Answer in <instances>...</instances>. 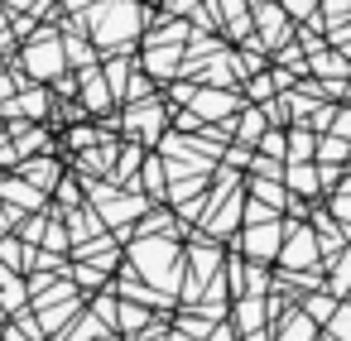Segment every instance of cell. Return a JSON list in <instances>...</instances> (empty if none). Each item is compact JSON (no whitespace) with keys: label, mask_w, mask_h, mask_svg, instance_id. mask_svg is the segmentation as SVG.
Segmentation results:
<instances>
[{"label":"cell","mask_w":351,"mask_h":341,"mask_svg":"<svg viewBox=\"0 0 351 341\" xmlns=\"http://www.w3.org/2000/svg\"><path fill=\"white\" fill-rule=\"evenodd\" d=\"M289 178H293V183H289L293 192H317V188H322V183H317V168H298V164H293Z\"/></svg>","instance_id":"52a82bcc"},{"label":"cell","mask_w":351,"mask_h":341,"mask_svg":"<svg viewBox=\"0 0 351 341\" xmlns=\"http://www.w3.org/2000/svg\"><path fill=\"white\" fill-rule=\"evenodd\" d=\"M169 341H197V336H169Z\"/></svg>","instance_id":"4fadbf2b"},{"label":"cell","mask_w":351,"mask_h":341,"mask_svg":"<svg viewBox=\"0 0 351 341\" xmlns=\"http://www.w3.org/2000/svg\"><path fill=\"white\" fill-rule=\"evenodd\" d=\"M260 322H265V303L260 298H241L236 303V327L250 336V331H260Z\"/></svg>","instance_id":"3957f363"},{"label":"cell","mask_w":351,"mask_h":341,"mask_svg":"<svg viewBox=\"0 0 351 341\" xmlns=\"http://www.w3.org/2000/svg\"><path fill=\"white\" fill-rule=\"evenodd\" d=\"M327 322H332V341H351V303H337Z\"/></svg>","instance_id":"8992f818"},{"label":"cell","mask_w":351,"mask_h":341,"mask_svg":"<svg viewBox=\"0 0 351 341\" xmlns=\"http://www.w3.org/2000/svg\"><path fill=\"white\" fill-rule=\"evenodd\" d=\"M241 135H245V149H250V140H255V135H265V121H260L255 111H245V121H241Z\"/></svg>","instance_id":"9c48e42d"},{"label":"cell","mask_w":351,"mask_h":341,"mask_svg":"<svg viewBox=\"0 0 351 341\" xmlns=\"http://www.w3.org/2000/svg\"><path fill=\"white\" fill-rule=\"evenodd\" d=\"M322 159H327V164H337V159H351L346 140H337V135H332V140H322V149H317V164H322Z\"/></svg>","instance_id":"ba28073f"},{"label":"cell","mask_w":351,"mask_h":341,"mask_svg":"<svg viewBox=\"0 0 351 341\" xmlns=\"http://www.w3.org/2000/svg\"><path fill=\"white\" fill-rule=\"evenodd\" d=\"M303 312H308L313 322H327V317L337 312V298H327V293H313V298L303 303Z\"/></svg>","instance_id":"5b68a950"},{"label":"cell","mask_w":351,"mask_h":341,"mask_svg":"<svg viewBox=\"0 0 351 341\" xmlns=\"http://www.w3.org/2000/svg\"><path fill=\"white\" fill-rule=\"evenodd\" d=\"M274 341H313V317H308V312H293V317L279 327Z\"/></svg>","instance_id":"277c9868"},{"label":"cell","mask_w":351,"mask_h":341,"mask_svg":"<svg viewBox=\"0 0 351 341\" xmlns=\"http://www.w3.org/2000/svg\"><path fill=\"white\" fill-rule=\"evenodd\" d=\"M317 255L322 250L308 226H284V269H313V264H322Z\"/></svg>","instance_id":"6da1fadb"},{"label":"cell","mask_w":351,"mask_h":341,"mask_svg":"<svg viewBox=\"0 0 351 341\" xmlns=\"http://www.w3.org/2000/svg\"><path fill=\"white\" fill-rule=\"evenodd\" d=\"M279 236H284V221H260V226H245L241 245H245L255 260H274V250H279Z\"/></svg>","instance_id":"7a4b0ae2"},{"label":"cell","mask_w":351,"mask_h":341,"mask_svg":"<svg viewBox=\"0 0 351 341\" xmlns=\"http://www.w3.org/2000/svg\"><path fill=\"white\" fill-rule=\"evenodd\" d=\"M284 5H289V10H298V15H303V10H308V5H313V0H284Z\"/></svg>","instance_id":"7c38bea8"},{"label":"cell","mask_w":351,"mask_h":341,"mask_svg":"<svg viewBox=\"0 0 351 341\" xmlns=\"http://www.w3.org/2000/svg\"><path fill=\"white\" fill-rule=\"evenodd\" d=\"M197 111H202V116H221V111H231V101H226V97H202Z\"/></svg>","instance_id":"30bf717a"},{"label":"cell","mask_w":351,"mask_h":341,"mask_svg":"<svg viewBox=\"0 0 351 341\" xmlns=\"http://www.w3.org/2000/svg\"><path fill=\"white\" fill-rule=\"evenodd\" d=\"M341 260H346V264H341V274H337V288H346V283H351V250H346Z\"/></svg>","instance_id":"8fae6325"}]
</instances>
